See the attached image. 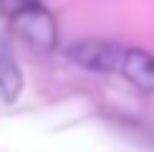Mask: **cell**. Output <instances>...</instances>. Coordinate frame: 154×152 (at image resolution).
Wrapping results in <instances>:
<instances>
[{
  "mask_svg": "<svg viewBox=\"0 0 154 152\" xmlns=\"http://www.w3.org/2000/svg\"><path fill=\"white\" fill-rule=\"evenodd\" d=\"M10 21H13V30L28 46H33L35 51H53L56 48V43H58V28H56L53 15L41 3H33L28 8H23Z\"/></svg>",
  "mask_w": 154,
  "mask_h": 152,
  "instance_id": "1",
  "label": "cell"
},
{
  "mask_svg": "<svg viewBox=\"0 0 154 152\" xmlns=\"http://www.w3.org/2000/svg\"><path fill=\"white\" fill-rule=\"evenodd\" d=\"M121 53L124 48L114 46L109 41H76L66 48V56L71 59L76 66L88 68V71H99V74H111L119 71Z\"/></svg>",
  "mask_w": 154,
  "mask_h": 152,
  "instance_id": "2",
  "label": "cell"
},
{
  "mask_svg": "<svg viewBox=\"0 0 154 152\" xmlns=\"http://www.w3.org/2000/svg\"><path fill=\"white\" fill-rule=\"evenodd\" d=\"M119 74L137 89L154 94V56L142 48H126L121 53Z\"/></svg>",
  "mask_w": 154,
  "mask_h": 152,
  "instance_id": "3",
  "label": "cell"
},
{
  "mask_svg": "<svg viewBox=\"0 0 154 152\" xmlns=\"http://www.w3.org/2000/svg\"><path fill=\"white\" fill-rule=\"evenodd\" d=\"M23 91V74L18 61L10 56L5 43H0V97L5 101H15Z\"/></svg>",
  "mask_w": 154,
  "mask_h": 152,
  "instance_id": "4",
  "label": "cell"
},
{
  "mask_svg": "<svg viewBox=\"0 0 154 152\" xmlns=\"http://www.w3.org/2000/svg\"><path fill=\"white\" fill-rule=\"evenodd\" d=\"M33 3H38V0H0V10H3V15L13 18L15 13H20L23 8H28Z\"/></svg>",
  "mask_w": 154,
  "mask_h": 152,
  "instance_id": "5",
  "label": "cell"
}]
</instances>
